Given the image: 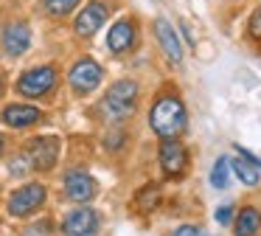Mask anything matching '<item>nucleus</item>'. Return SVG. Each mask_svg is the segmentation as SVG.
Returning <instances> with one entry per match:
<instances>
[{
	"mask_svg": "<svg viewBox=\"0 0 261 236\" xmlns=\"http://www.w3.org/2000/svg\"><path fill=\"white\" fill-rule=\"evenodd\" d=\"M135 42V26L129 20H118L113 28H110V37H107V45L113 54H124V51L132 48Z\"/></svg>",
	"mask_w": 261,
	"mask_h": 236,
	"instance_id": "nucleus-14",
	"label": "nucleus"
},
{
	"mask_svg": "<svg viewBox=\"0 0 261 236\" xmlns=\"http://www.w3.org/2000/svg\"><path fill=\"white\" fill-rule=\"evenodd\" d=\"M9 169H12V174H25V172H29L31 163H29V157H25V152H23L20 157H14L12 166H9Z\"/></svg>",
	"mask_w": 261,
	"mask_h": 236,
	"instance_id": "nucleus-21",
	"label": "nucleus"
},
{
	"mask_svg": "<svg viewBox=\"0 0 261 236\" xmlns=\"http://www.w3.org/2000/svg\"><path fill=\"white\" fill-rule=\"evenodd\" d=\"M160 169L166 172V177H182L188 169V152L177 138H166L160 144Z\"/></svg>",
	"mask_w": 261,
	"mask_h": 236,
	"instance_id": "nucleus-7",
	"label": "nucleus"
},
{
	"mask_svg": "<svg viewBox=\"0 0 261 236\" xmlns=\"http://www.w3.org/2000/svg\"><path fill=\"white\" fill-rule=\"evenodd\" d=\"M152 129L160 135V138H180L186 132V124H188V115H186V107L177 96H160L152 107Z\"/></svg>",
	"mask_w": 261,
	"mask_h": 236,
	"instance_id": "nucleus-1",
	"label": "nucleus"
},
{
	"mask_svg": "<svg viewBox=\"0 0 261 236\" xmlns=\"http://www.w3.org/2000/svg\"><path fill=\"white\" fill-rule=\"evenodd\" d=\"M31 45V28L25 26V22H9L6 28H3V51H6L9 56H20L25 54Z\"/></svg>",
	"mask_w": 261,
	"mask_h": 236,
	"instance_id": "nucleus-11",
	"label": "nucleus"
},
{
	"mask_svg": "<svg viewBox=\"0 0 261 236\" xmlns=\"http://www.w3.org/2000/svg\"><path fill=\"white\" fill-rule=\"evenodd\" d=\"M233 228H236V236H255L261 228V214L255 208H242Z\"/></svg>",
	"mask_w": 261,
	"mask_h": 236,
	"instance_id": "nucleus-15",
	"label": "nucleus"
},
{
	"mask_svg": "<svg viewBox=\"0 0 261 236\" xmlns=\"http://www.w3.org/2000/svg\"><path fill=\"white\" fill-rule=\"evenodd\" d=\"M42 202H45V185L29 183V185H23V188H17L12 194V200H9V214H12V217H29L37 208H42Z\"/></svg>",
	"mask_w": 261,
	"mask_h": 236,
	"instance_id": "nucleus-6",
	"label": "nucleus"
},
{
	"mask_svg": "<svg viewBox=\"0 0 261 236\" xmlns=\"http://www.w3.org/2000/svg\"><path fill=\"white\" fill-rule=\"evenodd\" d=\"M211 183H214L216 188H227V183H230V160H227V157H219V160L214 163Z\"/></svg>",
	"mask_w": 261,
	"mask_h": 236,
	"instance_id": "nucleus-18",
	"label": "nucleus"
},
{
	"mask_svg": "<svg viewBox=\"0 0 261 236\" xmlns=\"http://www.w3.org/2000/svg\"><path fill=\"white\" fill-rule=\"evenodd\" d=\"M101 76H104V70H101V65H98L96 59H79L73 67H70L68 82H70V87H73L76 93L87 96L101 84Z\"/></svg>",
	"mask_w": 261,
	"mask_h": 236,
	"instance_id": "nucleus-4",
	"label": "nucleus"
},
{
	"mask_svg": "<svg viewBox=\"0 0 261 236\" xmlns=\"http://www.w3.org/2000/svg\"><path fill=\"white\" fill-rule=\"evenodd\" d=\"M0 155H3V135H0Z\"/></svg>",
	"mask_w": 261,
	"mask_h": 236,
	"instance_id": "nucleus-26",
	"label": "nucleus"
},
{
	"mask_svg": "<svg viewBox=\"0 0 261 236\" xmlns=\"http://www.w3.org/2000/svg\"><path fill=\"white\" fill-rule=\"evenodd\" d=\"M54 84H57V70L48 67V65H42V67L25 70L23 76H20V82H17V90L23 96H29V99H40V96H45L48 90H54Z\"/></svg>",
	"mask_w": 261,
	"mask_h": 236,
	"instance_id": "nucleus-5",
	"label": "nucleus"
},
{
	"mask_svg": "<svg viewBox=\"0 0 261 236\" xmlns=\"http://www.w3.org/2000/svg\"><path fill=\"white\" fill-rule=\"evenodd\" d=\"M104 20H107V3H104V0H93V3H87L85 9H82V14L76 17L73 28H76L79 37H93V34L104 26Z\"/></svg>",
	"mask_w": 261,
	"mask_h": 236,
	"instance_id": "nucleus-10",
	"label": "nucleus"
},
{
	"mask_svg": "<svg viewBox=\"0 0 261 236\" xmlns=\"http://www.w3.org/2000/svg\"><path fill=\"white\" fill-rule=\"evenodd\" d=\"M180 28H182V34H186V39H188V45H197V37H194V31H191V26H188L186 20L180 22Z\"/></svg>",
	"mask_w": 261,
	"mask_h": 236,
	"instance_id": "nucleus-24",
	"label": "nucleus"
},
{
	"mask_svg": "<svg viewBox=\"0 0 261 236\" xmlns=\"http://www.w3.org/2000/svg\"><path fill=\"white\" fill-rule=\"evenodd\" d=\"M154 34H158V42H160V48H163L166 59H169L171 65H180L182 62V48H180V39H177L171 22L163 20V17H158V20H154Z\"/></svg>",
	"mask_w": 261,
	"mask_h": 236,
	"instance_id": "nucleus-12",
	"label": "nucleus"
},
{
	"mask_svg": "<svg viewBox=\"0 0 261 236\" xmlns=\"http://www.w3.org/2000/svg\"><path fill=\"white\" fill-rule=\"evenodd\" d=\"M174 236H199V230L194 228V225H182V228L174 230Z\"/></svg>",
	"mask_w": 261,
	"mask_h": 236,
	"instance_id": "nucleus-23",
	"label": "nucleus"
},
{
	"mask_svg": "<svg viewBox=\"0 0 261 236\" xmlns=\"http://www.w3.org/2000/svg\"><path fill=\"white\" fill-rule=\"evenodd\" d=\"M96 230H98V214L90 211V208H76L62 222L65 236H96Z\"/></svg>",
	"mask_w": 261,
	"mask_h": 236,
	"instance_id": "nucleus-9",
	"label": "nucleus"
},
{
	"mask_svg": "<svg viewBox=\"0 0 261 236\" xmlns=\"http://www.w3.org/2000/svg\"><path fill=\"white\" fill-rule=\"evenodd\" d=\"M42 118V112L37 110V107L31 104H12L3 110V121L9 124V127L14 129H23V127H31V124H37Z\"/></svg>",
	"mask_w": 261,
	"mask_h": 236,
	"instance_id": "nucleus-13",
	"label": "nucleus"
},
{
	"mask_svg": "<svg viewBox=\"0 0 261 236\" xmlns=\"http://www.w3.org/2000/svg\"><path fill=\"white\" fill-rule=\"evenodd\" d=\"M45 233H48V225H40V228L29 230V236H45Z\"/></svg>",
	"mask_w": 261,
	"mask_h": 236,
	"instance_id": "nucleus-25",
	"label": "nucleus"
},
{
	"mask_svg": "<svg viewBox=\"0 0 261 236\" xmlns=\"http://www.w3.org/2000/svg\"><path fill=\"white\" fill-rule=\"evenodd\" d=\"M138 107V84L129 82V79H121L115 82L113 87L104 93V101H101V110L107 118L113 121H124L126 115H132Z\"/></svg>",
	"mask_w": 261,
	"mask_h": 236,
	"instance_id": "nucleus-2",
	"label": "nucleus"
},
{
	"mask_svg": "<svg viewBox=\"0 0 261 236\" xmlns=\"http://www.w3.org/2000/svg\"><path fill=\"white\" fill-rule=\"evenodd\" d=\"M25 157H29L31 169H37V172L54 169V163H57V157H59V138H54V135L34 138L25 146Z\"/></svg>",
	"mask_w": 261,
	"mask_h": 236,
	"instance_id": "nucleus-3",
	"label": "nucleus"
},
{
	"mask_svg": "<svg viewBox=\"0 0 261 236\" xmlns=\"http://www.w3.org/2000/svg\"><path fill=\"white\" fill-rule=\"evenodd\" d=\"M76 3H79V0H45V9H48V14H54V17H65L76 9Z\"/></svg>",
	"mask_w": 261,
	"mask_h": 236,
	"instance_id": "nucleus-19",
	"label": "nucleus"
},
{
	"mask_svg": "<svg viewBox=\"0 0 261 236\" xmlns=\"http://www.w3.org/2000/svg\"><path fill=\"white\" fill-rule=\"evenodd\" d=\"M230 169H233V174H236V177L242 180L244 185H255V183L261 180V166L244 160V157H239L236 163H230Z\"/></svg>",
	"mask_w": 261,
	"mask_h": 236,
	"instance_id": "nucleus-16",
	"label": "nucleus"
},
{
	"mask_svg": "<svg viewBox=\"0 0 261 236\" xmlns=\"http://www.w3.org/2000/svg\"><path fill=\"white\" fill-rule=\"evenodd\" d=\"M65 194L73 202H90L93 197L98 194V183L82 169H73V172L65 174Z\"/></svg>",
	"mask_w": 261,
	"mask_h": 236,
	"instance_id": "nucleus-8",
	"label": "nucleus"
},
{
	"mask_svg": "<svg viewBox=\"0 0 261 236\" xmlns=\"http://www.w3.org/2000/svg\"><path fill=\"white\" fill-rule=\"evenodd\" d=\"M230 217H233V211H230L227 205L216 211V222H219V225H227V222H230Z\"/></svg>",
	"mask_w": 261,
	"mask_h": 236,
	"instance_id": "nucleus-22",
	"label": "nucleus"
},
{
	"mask_svg": "<svg viewBox=\"0 0 261 236\" xmlns=\"http://www.w3.org/2000/svg\"><path fill=\"white\" fill-rule=\"evenodd\" d=\"M158 202H160V188H158V185H143V188L138 191V197H135V205L141 208L143 214L154 211Z\"/></svg>",
	"mask_w": 261,
	"mask_h": 236,
	"instance_id": "nucleus-17",
	"label": "nucleus"
},
{
	"mask_svg": "<svg viewBox=\"0 0 261 236\" xmlns=\"http://www.w3.org/2000/svg\"><path fill=\"white\" fill-rule=\"evenodd\" d=\"M0 93H3V79H0Z\"/></svg>",
	"mask_w": 261,
	"mask_h": 236,
	"instance_id": "nucleus-27",
	"label": "nucleus"
},
{
	"mask_svg": "<svg viewBox=\"0 0 261 236\" xmlns=\"http://www.w3.org/2000/svg\"><path fill=\"white\" fill-rule=\"evenodd\" d=\"M247 31H250V37L261 39V9L253 11V17H250V22H247Z\"/></svg>",
	"mask_w": 261,
	"mask_h": 236,
	"instance_id": "nucleus-20",
	"label": "nucleus"
}]
</instances>
